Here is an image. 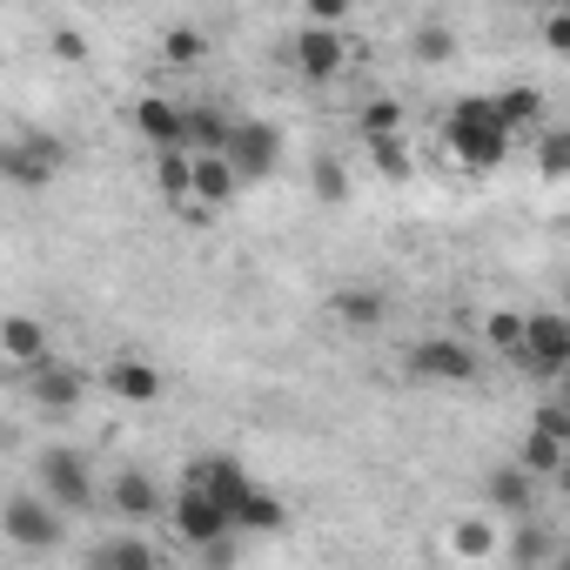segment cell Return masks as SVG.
Masks as SVG:
<instances>
[{"instance_id":"6da1fadb","label":"cell","mask_w":570,"mask_h":570,"mask_svg":"<svg viewBox=\"0 0 570 570\" xmlns=\"http://www.w3.org/2000/svg\"><path fill=\"white\" fill-rule=\"evenodd\" d=\"M510 155V128L497 121V101H456L436 128V161L456 168V175H476V168H497Z\"/></svg>"},{"instance_id":"7a4b0ae2","label":"cell","mask_w":570,"mask_h":570,"mask_svg":"<svg viewBox=\"0 0 570 570\" xmlns=\"http://www.w3.org/2000/svg\"><path fill=\"white\" fill-rule=\"evenodd\" d=\"M35 476H41V497H48L55 510H68V517H88V510L108 497L101 476H95V463H88L81 450H68V443H48L41 463H35Z\"/></svg>"},{"instance_id":"3957f363","label":"cell","mask_w":570,"mask_h":570,"mask_svg":"<svg viewBox=\"0 0 570 570\" xmlns=\"http://www.w3.org/2000/svg\"><path fill=\"white\" fill-rule=\"evenodd\" d=\"M168 537H175V543H188V550H208V543H228V537H235V517H228L215 497H202V490L175 483V503H168Z\"/></svg>"},{"instance_id":"277c9868","label":"cell","mask_w":570,"mask_h":570,"mask_svg":"<svg viewBox=\"0 0 570 570\" xmlns=\"http://www.w3.org/2000/svg\"><path fill=\"white\" fill-rule=\"evenodd\" d=\"M68 537V510H55L41 490H14L8 497V543L21 550V557H41V550H55Z\"/></svg>"},{"instance_id":"5b68a950","label":"cell","mask_w":570,"mask_h":570,"mask_svg":"<svg viewBox=\"0 0 570 570\" xmlns=\"http://www.w3.org/2000/svg\"><path fill=\"white\" fill-rule=\"evenodd\" d=\"M410 376H416V383H450V390H463V383L483 376V356H476V343H463V336H423V343L410 350Z\"/></svg>"},{"instance_id":"8992f818","label":"cell","mask_w":570,"mask_h":570,"mask_svg":"<svg viewBox=\"0 0 570 570\" xmlns=\"http://www.w3.org/2000/svg\"><path fill=\"white\" fill-rule=\"evenodd\" d=\"M128 530H141V523H168V503H175V490L168 483H155L148 470H115L108 476V497H101Z\"/></svg>"},{"instance_id":"52a82bcc","label":"cell","mask_w":570,"mask_h":570,"mask_svg":"<svg viewBox=\"0 0 570 570\" xmlns=\"http://www.w3.org/2000/svg\"><path fill=\"white\" fill-rule=\"evenodd\" d=\"M517 370H530V376H543V383H563V376H570V316H563V309H537V316H530V336H523Z\"/></svg>"},{"instance_id":"ba28073f","label":"cell","mask_w":570,"mask_h":570,"mask_svg":"<svg viewBox=\"0 0 570 570\" xmlns=\"http://www.w3.org/2000/svg\"><path fill=\"white\" fill-rule=\"evenodd\" d=\"M356 61V41L343 35V28H296V41H289V68L303 75V81H336L343 68Z\"/></svg>"},{"instance_id":"9c48e42d","label":"cell","mask_w":570,"mask_h":570,"mask_svg":"<svg viewBox=\"0 0 570 570\" xmlns=\"http://www.w3.org/2000/svg\"><path fill=\"white\" fill-rule=\"evenodd\" d=\"M61 161H68V141H61V135H8V148H0V175H8L14 188L55 181Z\"/></svg>"},{"instance_id":"30bf717a","label":"cell","mask_w":570,"mask_h":570,"mask_svg":"<svg viewBox=\"0 0 570 570\" xmlns=\"http://www.w3.org/2000/svg\"><path fill=\"white\" fill-rule=\"evenodd\" d=\"M222 161H228L242 181H262V175H275V161H282V135H275L268 121L242 115L235 135H228V148H222Z\"/></svg>"},{"instance_id":"8fae6325","label":"cell","mask_w":570,"mask_h":570,"mask_svg":"<svg viewBox=\"0 0 570 570\" xmlns=\"http://www.w3.org/2000/svg\"><path fill=\"white\" fill-rule=\"evenodd\" d=\"M28 396H35V410H48V416H68L81 396H88V376L68 363V356H48L41 370H28V376H14Z\"/></svg>"},{"instance_id":"7c38bea8","label":"cell","mask_w":570,"mask_h":570,"mask_svg":"<svg viewBox=\"0 0 570 570\" xmlns=\"http://www.w3.org/2000/svg\"><path fill=\"white\" fill-rule=\"evenodd\" d=\"M181 483H188V490H202V497H215L228 517H235V510L248 503V490H255V476H248L235 456H195V463L181 470Z\"/></svg>"},{"instance_id":"4fadbf2b","label":"cell","mask_w":570,"mask_h":570,"mask_svg":"<svg viewBox=\"0 0 570 570\" xmlns=\"http://www.w3.org/2000/svg\"><path fill=\"white\" fill-rule=\"evenodd\" d=\"M135 135H141L155 155H175V148H188V101L141 95V101H135Z\"/></svg>"},{"instance_id":"5bb4252c","label":"cell","mask_w":570,"mask_h":570,"mask_svg":"<svg viewBox=\"0 0 570 570\" xmlns=\"http://www.w3.org/2000/svg\"><path fill=\"white\" fill-rule=\"evenodd\" d=\"M537 476L523 470V463H497L490 476H483V510H497V517H510V523H530L537 517Z\"/></svg>"},{"instance_id":"9a60e30c","label":"cell","mask_w":570,"mask_h":570,"mask_svg":"<svg viewBox=\"0 0 570 570\" xmlns=\"http://www.w3.org/2000/svg\"><path fill=\"white\" fill-rule=\"evenodd\" d=\"M101 383H108V396H121V403H161V390H168L161 363H148V356H135V350L108 356V363H101Z\"/></svg>"},{"instance_id":"2e32d148","label":"cell","mask_w":570,"mask_h":570,"mask_svg":"<svg viewBox=\"0 0 570 570\" xmlns=\"http://www.w3.org/2000/svg\"><path fill=\"white\" fill-rule=\"evenodd\" d=\"M450 557L456 563H490L497 550H503V530H497V510H463V517H450Z\"/></svg>"},{"instance_id":"e0dca14e","label":"cell","mask_w":570,"mask_h":570,"mask_svg":"<svg viewBox=\"0 0 570 570\" xmlns=\"http://www.w3.org/2000/svg\"><path fill=\"white\" fill-rule=\"evenodd\" d=\"M0 356H8L14 376H28V370H41L55 356V343H48V330L35 316H8V323H0Z\"/></svg>"},{"instance_id":"ac0fdd59","label":"cell","mask_w":570,"mask_h":570,"mask_svg":"<svg viewBox=\"0 0 570 570\" xmlns=\"http://www.w3.org/2000/svg\"><path fill=\"white\" fill-rule=\"evenodd\" d=\"M88 570H161V550L141 530H115L88 550Z\"/></svg>"},{"instance_id":"d6986e66","label":"cell","mask_w":570,"mask_h":570,"mask_svg":"<svg viewBox=\"0 0 570 570\" xmlns=\"http://www.w3.org/2000/svg\"><path fill=\"white\" fill-rule=\"evenodd\" d=\"M235 108L228 101H188V155H222L235 135Z\"/></svg>"},{"instance_id":"ffe728a7","label":"cell","mask_w":570,"mask_h":570,"mask_svg":"<svg viewBox=\"0 0 570 570\" xmlns=\"http://www.w3.org/2000/svg\"><path fill=\"white\" fill-rule=\"evenodd\" d=\"M503 550H510V563H517V570H550V563H557V550H563V537H557L550 523H537V517H530V523H517V530H510V543H503Z\"/></svg>"},{"instance_id":"44dd1931","label":"cell","mask_w":570,"mask_h":570,"mask_svg":"<svg viewBox=\"0 0 570 570\" xmlns=\"http://www.w3.org/2000/svg\"><path fill=\"white\" fill-rule=\"evenodd\" d=\"M282 530H289V503H282L275 490H248V503L235 510V537H282Z\"/></svg>"},{"instance_id":"7402d4cb","label":"cell","mask_w":570,"mask_h":570,"mask_svg":"<svg viewBox=\"0 0 570 570\" xmlns=\"http://www.w3.org/2000/svg\"><path fill=\"white\" fill-rule=\"evenodd\" d=\"M330 316H336L343 330H356V336H370V330H383V316H390V303H383V289H336V296H330Z\"/></svg>"},{"instance_id":"603a6c76","label":"cell","mask_w":570,"mask_h":570,"mask_svg":"<svg viewBox=\"0 0 570 570\" xmlns=\"http://www.w3.org/2000/svg\"><path fill=\"white\" fill-rule=\"evenodd\" d=\"M155 188H161V202L181 215V208L195 202V155H188V148H175V155H155Z\"/></svg>"},{"instance_id":"cb8c5ba5","label":"cell","mask_w":570,"mask_h":570,"mask_svg":"<svg viewBox=\"0 0 570 570\" xmlns=\"http://www.w3.org/2000/svg\"><path fill=\"white\" fill-rule=\"evenodd\" d=\"M510 463H523L537 483H550V476L570 463V450H563L557 436H543V430H523V443H517V456H510Z\"/></svg>"},{"instance_id":"d4e9b609","label":"cell","mask_w":570,"mask_h":570,"mask_svg":"<svg viewBox=\"0 0 570 570\" xmlns=\"http://www.w3.org/2000/svg\"><path fill=\"white\" fill-rule=\"evenodd\" d=\"M497 121L510 128V141L530 135V128L543 121V95H537V88H503V95H497Z\"/></svg>"},{"instance_id":"484cf974","label":"cell","mask_w":570,"mask_h":570,"mask_svg":"<svg viewBox=\"0 0 570 570\" xmlns=\"http://www.w3.org/2000/svg\"><path fill=\"white\" fill-rule=\"evenodd\" d=\"M523 336H530V316H523V309H490V316H483V343L503 350L510 363L523 356Z\"/></svg>"},{"instance_id":"4316f807","label":"cell","mask_w":570,"mask_h":570,"mask_svg":"<svg viewBox=\"0 0 570 570\" xmlns=\"http://www.w3.org/2000/svg\"><path fill=\"white\" fill-rule=\"evenodd\" d=\"M155 48H161V61H168V68H195V61L208 55V35H202V28H161V41H155Z\"/></svg>"},{"instance_id":"83f0119b","label":"cell","mask_w":570,"mask_h":570,"mask_svg":"<svg viewBox=\"0 0 570 570\" xmlns=\"http://www.w3.org/2000/svg\"><path fill=\"white\" fill-rule=\"evenodd\" d=\"M410 55H416V61H450V55H456V35H450V21H423V28L410 35Z\"/></svg>"},{"instance_id":"f1b7e54d","label":"cell","mask_w":570,"mask_h":570,"mask_svg":"<svg viewBox=\"0 0 570 570\" xmlns=\"http://www.w3.org/2000/svg\"><path fill=\"white\" fill-rule=\"evenodd\" d=\"M356 121H363V135H370V141H390V135L403 128V101L376 95V101H363V115H356Z\"/></svg>"},{"instance_id":"f546056e","label":"cell","mask_w":570,"mask_h":570,"mask_svg":"<svg viewBox=\"0 0 570 570\" xmlns=\"http://www.w3.org/2000/svg\"><path fill=\"white\" fill-rule=\"evenodd\" d=\"M530 430H543V436H557V443L570 450V403H557V396H543V403L530 410Z\"/></svg>"},{"instance_id":"4dcf8cb0","label":"cell","mask_w":570,"mask_h":570,"mask_svg":"<svg viewBox=\"0 0 570 570\" xmlns=\"http://www.w3.org/2000/svg\"><path fill=\"white\" fill-rule=\"evenodd\" d=\"M370 155H376V168H383L390 181H403V175H410V148H403V135H390V141H370Z\"/></svg>"},{"instance_id":"1f68e13d","label":"cell","mask_w":570,"mask_h":570,"mask_svg":"<svg viewBox=\"0 0 570 570\" xmlns=\"http://www.w3.org/2000/svg\"><path fill=\"white\" fill-rule=\"evenodd\" d=\"M309 188H316L323 202H343V195H350V175H343V161H316V168H309Z\"/></svg>"},{"instance_id":"d6a6232c","label":"cell","mask_w":570,"mask_h":570,"mask_svg":"<svg viewBox=\"0 0 570 570\" xmlns=\"http://www.w3.org/2000/svg\"><path fill=\"white\" fill-rule=\"evenodd\" d=\"M537 35H543L550 55H570V8H550V14L537 21Z\"/></svg>"},{"instance_id":"836d02e7","label":"cell","mask_w":570,"mask_h":570,"mask_svg":"<svg viewBox=\"0 0 570 570\" xmlns=\"http://www.w3.org/2000/svg\"><path fill=\"white\" fill-rule=\"evenodd\" d=\"M48 48H55L61 61H88V41H81L75 28H55V35H48Z\"/></svg>"},{"instance_id":"e575fe53","label":"cell","mask_w":570,"mask_h":570,"mask_svg":"<svg viewBox=\"0 0 570 570\" xmlns=\"http://www.w3.org/2000/svg\"><path fill=\"white\" fill-rule=\"evenodd\" d=\"M235 543H242V537H228V543H208V550H195V557H202V570H235Z\"/></svg>"},{"instance_id":"d590c367","label":"cell","mask_w":570,"mask_h":570,"mask_svg":"<svg viewBox=\"0 0 570 570\" xmlns=\"http://www.w3.org/2000/svg\"><path fill=\"white\" fill-rule=\"evenodd\" d=\"M550 483H557V497H563V503H570V463H563V470H557V476H550Z\"/></svg>"},{"instance_id":"8d00e7d4","label":"cell","mask_w":570,"mask_h":570,"mask_svg":"<svg viewBox=\"0 0 570 570\" xmlns=\"http://www.w3.org/2000/svg\"><path fill=\"white\" fill-rule=\"evenodd\" d=\"M550 570H570V537H563V550H557V563Z\"/></svg>"},{"instance_id":"74e56055","label":"cell","mask_w":570,"mask_h":570,"mask_svg":"<svg viewBox=\"0 0 570 570\" xmlns=\"http://www.w3.org/2000/svg\"><path fill=\"white\" fill-rule=\"evenodd\" d=\"M563 316H570V282H563Z\"/></svg>"}]
</instances>
